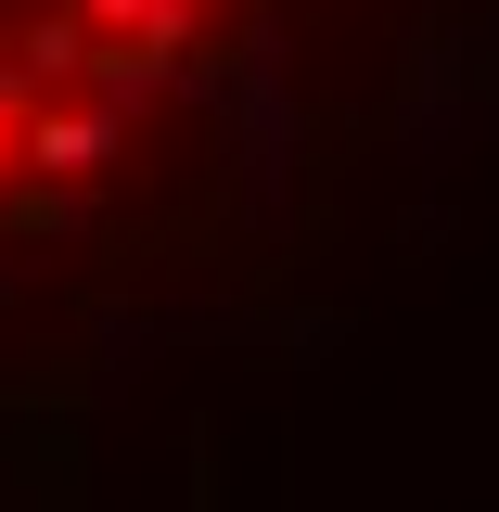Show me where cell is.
Wrapping results in <instances>:
<instances>
[{
	"label": "cell",
	"instance_id": "cell-1",
	"mask_svg": "<svg viewBox=\"0 0 499 512\" xmlns=\"http://www.w3.org/2000/svg\"><path fill=\"white\" fill-rule=\"evenodd\" d=\"M269 0H0V244L141 180Z\"/></svg>",
	"mask_w": 499,
	"mask_h": 512
}]
</instances>
